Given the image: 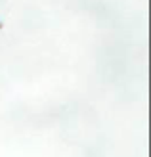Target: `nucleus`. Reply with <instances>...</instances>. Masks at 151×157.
I'll list each match as a JSON object with an SVG mask.
<instances>
[]
</instances>
